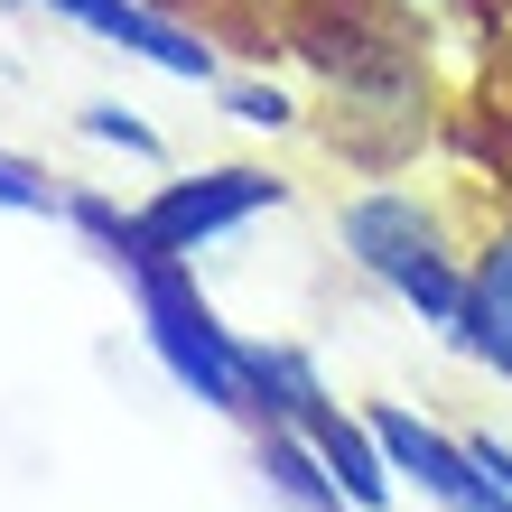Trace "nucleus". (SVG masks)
Returning <instances> with one entry per match:
<instances>
[{
	"mask_svg": "<svg viewBox=\"0 0 512 512\" xmlns=\"http://www.w3.org/2000/svg\"><path fill=\"white\" fill-rule=\"evenodd\" d=\"M298 187L280 168H252V159H224V168H187V177H159V196H140V224L159 233L168 252H215L224 233H243L261 215H280Z\"/></svg>",
	"mask_w": 512,
	"mask_h": 512,
	"instance_id": "7ed1b4c3",
	"label": "nucleus"
},
{
	"mask_svg": "<svg viewBox=\"0 0 512 512\" xmlns=\"http://www.w3.org/2000/svg\"><path fill=\"white\" fill-rule=\"evenodd\" d=\"M56 205H66V187H47L19 149H0V215H56Z\"/></svg>",
	"mask_w": 512,
	"mask_h": 512,
	"instance_id": "9d476101",
	"label": "nucleus"
},
{
	"mask_svg": "<svg viewBox=\"0 0 512 512\" xmlns=\"http://www.w3.org/2000/svg\"><path fill=\"white\" fill-rule=\"evenodd\" d=\"M28 10H47L56 28H84L94 47L140 56V66L168 75V84H196V94H215V84H224L215 38H205V28H187L177 10H159V0H28Z\"/></svg>",
	"mask_w": 512,
	"mask_h": 512,
	"instance_id": "20e7f679",
	"label": "nucleus"
},
{
	"mask_svg": "<svg viewBox=\"0 0 512 512\" xmlns=\"http://www.w3.org/2000/svg\"><path fill=\"white\" fill-rule=\"evenodd\" d=\"M252 466H261L270 503H289V512H354L345 485L326 475V457H317L298 429H252Z\"/></svg>",
	"mask_w": 512,
	"mask_h": 512,
	"instance_id": "0eeeda50",
	"label": "nucleus"
},
{
	"mask_svg": "<svg viewBox=\"0 0 512 512\" xmlns=\"http://www.w3.org/2000/svg\"><path fill=\"white\" fill-rule=\"evenodd\" d=\"M215 103H224L243 131H298V94H289V84H270V75H224Z\"/></svg>",
	"mask_w": 512,
	"mask_h": 512,
	"instance_id": "1a4fd4ad",
	"label": "nucleus"
},
{
	"mask_svg": "<svg viewBox=\"0 0 512 512\" xmlns=\"http://www.w3.org/2000/svg\"><path fill=\"white\" fill-rule=\"evenodd\" d=\"M75 131L94 140V149H122V159H140V168H168L159 122H140L131 103H75Z\"/></svg>",
	"mask_w": 512,
	"mask_h": 512,
	"instance_id": "6e6552de",
	"label": "nucleus"
},
{
	"mask_svg": "<svg viewBox=\"0 0 512 512\" xmlns=\"http://www.w3.org/2000/svg\"><path fill=\"white\" fill-rule=\"evenodd\" d=\"M457 354L512 382V224H494L466 252V317H457Z\"/></svg>",
	"mask_w": 512,
	"mask_h": 512,
	"instance_id": "423d86ee",
	"label": "nucleus"
},
{
	"mask_svg": "<svg viewBox=\"0 0 512 512\" xmlns=\"http://www.w3.org/2000/svg\"><path fill=\"white\" fill-rule=\"evenodd\" d=\"M336 252L364 270L391 308H410L438 345H457V317H466V252H457L447 215H438L419 187H391V177H382V187H354V196L336 205Z\"/></svg>",
	"mask_w": 512,
	"mask_h": 512,
	"instance_id": "f03ea898",
	"label": "nucleus"
},
{
	"mask_svg": "<svg viewBox=\"0 0 512 512\" xmlns=\"http://www.w3.org/2000/svg\"><path fill=\"white\" fill-rule=\"evenodd\" d=\"M373 438H382V457L391 475L419 494V503H438V512H512V494L494 485L485 466H475V447L457 429H438L429 410H410V401H373Z\"/></svg>",
	"mask_w": 512,
	"mask_h": 512,
	"instance_id": "39448f33",
	"label": "nucleus"
},
{
	"mask_svg": "<svg viewBox=\"0 0 512 512\" xmlns=\"http://www.w3.org/2000/svg\"><path fill=\"white\" fill-rule=\"evenodd\" d=\"M0 10H28V0H0Z\"/></svg>",
	"mask_w": 512,
	"mask_h": 512,
	"instance_id": "f8f14e48",
	"label": "nucleus"
},
{
	"mask_svg": "<svg viewBox=\"0 0 512 512\" xmlns=\"http://www.w3.org/2000/svg\"><path fill=\"white\" fill-rule=\"evenodd\" d=\"M410 10L429 19V10H503V0H410Z\"/></svg>",
	"mask_w": 512,
	"mask_h": 512,
	"instance_id": "9b49d317",
	"label": "nucleus"
},
{
	"mask_svg": "<svg viewBox=\"0 0 512 512\" xmlns=\"http://www.w3.org/2000/svg\"><path fill=\"white\" fill-rule=\"evenodd\" d=\"M56 224H75L84 243L112 261V280L131 289L140 345H149V364L168 373V391H187L196 410L243 419V336H233L224 308L196 289V261H187V252H168L159 233L140 224V205H112L103 187H66Z\"/></svg>",
	"mask_w": 512,
	"mask_h": 512,
	"instance_id": "f257e3e1",
	"label": "nucleus"
}]
</instances>
